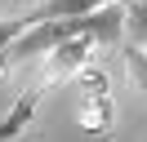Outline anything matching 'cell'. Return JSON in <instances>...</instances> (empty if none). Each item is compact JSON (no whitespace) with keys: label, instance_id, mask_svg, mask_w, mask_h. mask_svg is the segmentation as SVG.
<instances>
[{"label":"cell","instance_id":"obj_1","mask_svg":"<svg viewBox=\"0 0 147 142\" xmlns=\"http://www.w3.org/2000/svg\"><path fill=\"white\" fill-rule=\"evenodd\" d=\"M111 44L125 40V0L116 5H102L94 13H76V18H49V22L22 27V36H13V44L5 49L0 67H18V62L45 58V53L63 49V44Z\"/></svg>","mask_w":147,"mask_h":142},{"label":"cell","instance_id":"obj_2","mask_svg":"<svg viewBox=\"0 0 147 142\" xmlns=\"http://www.w3.org/2000/svg\"><path fill=\"white\" fill-rule=\"evenodd\" d=\"M125 44L147 49V0H125Z\"/></svg>","mask_w":147,"mask_h":142},{"label":"cell","instance_id":"obj_3","mask_svg":"<svg viewBox=\"0 0 147 142\" xmlns=\"http://www.w3.org/2000/svg\"><path fill=\"white\" fill-rule=\"evenodd\" d=\"M40 98H45V89H27V93L18 98V107L9 111V120L0 124V142H5V138H13V133H18L22 124L31 120V111H36V102H40Z\"/></svg>","mask_w":147,"mask_h":142},{"label":"cell","instance_id":"obj_4","mask_svg":"<svg viewBox=\"0 0 147 142\" xmlns=\"http://www.w3.org/2000/svg\"><path fill=\"white\" fill-rule=\"evenodd\" d=\"M125 58H129V71H134L138 93L147 98V49H134V44H125Z\"/></svg>","mask_w":147,"mask_h":142},{"label":"cell","instance_id":"obj_5","mask_svg":"<svg viewBox=\"0 0 147 142\" xmlns=\"http://www.w3.org/2000/svg\"><path fill=\"white\" fill-rule=\"evenodd\" d=\"M13 36H22V18H5V22H0V58H5V49L13 44Z\"/></svg>","mask_w":147,"mask_h":142}]
</instances>
